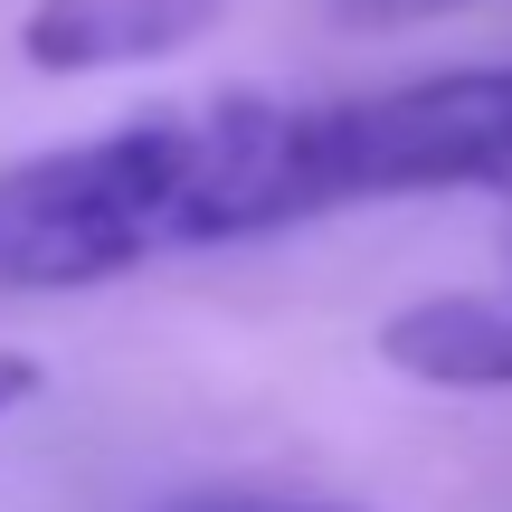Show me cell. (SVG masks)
Here are the masks:
<instances>
[{
	"label": "cell",
	"instance_id": "1",
	"mask_svg": "<svg viewBox=\"0 0 512 512\" xmlns=\"http://www.w3.org/2000/svg\"><path fill=\"white\" fill-rule=\"evenodd\" d=\"M342 209L332 95H209L0 171V294H76Z\"/></svg>",
	"mask_w": 512,
	"mask_h": 512
},
{
	"label": "cell",
	"instance_id": "2",
	"mask_svg": "<svg viewBox=\"0 0 512 512\" xmlns=\"http://www.w3.org/2000/svg\"><path fill=\"white\" fill-rule=\"evenodd\" d=\"M219 10L228 0H29L19 57L38 76H114V67L181 57Z\"/></svg>",
	"mask_w": 512,
	"mask_h": 512
},
{
	"label": "cell",
	"instance_id": "3",
	"mask_svg": "<svg viewBox=\"0 0 512 512\" xmlns=\"http://www.w3.org/2000/svg\"><path fill=\"white\" fill-rule=\"evenodd\" d=\"M380 361L418 389H512V275L399 304L380 323Z\"/></svg>",
	"mask_w": 512,
	"mask_h": 512
},
{
	"label": "cell",
	"instance_id": "4",
	"mask_svg": "<svg viewBox=\"0 0 512 512\" xmlns=\"http://www.w3.org/2000/svg\"><path fill=\"white\" fill-rule=\"evenodd\" d=\"M342 29H418V19H456L475 0H323Z\"/></svg>",
	"mask_w": 512,
	"mask_h": 512
},
{
	"label": "cell",
	"instance_id": "5",
	"mask_svg": "<svg viewBox=\"0 0 512 512\" xmlns=\"http://www.w3.org/2000/svg\"><path fill=\"white\" fill-rule=\"evenodd\" d=\"M19 399H38V361H29V351H10V342H0V418H10Z\"/></svg>",
	"mask_w": 512,
	"mask_h": 512
},
{
	"label": "cell",
	"instance_id": "6",
	"mask_svg": "<svg viewBox=\"0 0 512 512\" xmlns=\"http://www.w3.org/2000/svg\"><path fill=\"white\" fill-rule=\"evenodd\" d=\"M190 512H342V503H190Z\"/></svg>",
	"mask_w": 512,
	"mask_h": 512
}]
</instances>
